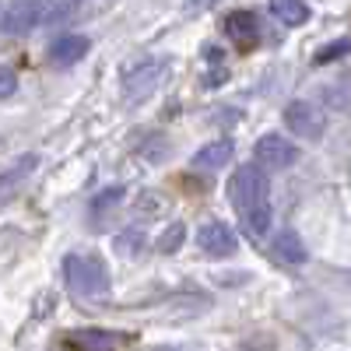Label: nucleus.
I'll return each mask as SVG.
<instances>
[{
  "label": "nucleus",
  "instance_id": "aec40b11",
  "mask_svg": "<svg viewBox=\"0 0 351 351\" xmlns=\"http://www.w3.org/2000/svg\"><path fill=\"white\" fill-rule=\"evenodd\" d=\"M112 200H123V186H112V190L99 193L95 197V215H102L106 208H112Z\"/></svg>",
  "mask_w": 351,
  "mask_h": 351
},
{
  "label": "nucleus",
  "instance_id": "9d476101",
  "mask_svg": "<svg viewBox=\"0 0 351 351\" xmlns=\"http://www.w3.org/2000/svg\"><path fill=\"white\" fill-rule=\"evenodd\" d=\"M274 253L285 260V263H306V243L295 228H281L278 232V239H274Z\"/></svg>",
  "mask_w": 351,
  "mask_h": 351
},
{
  "label": "nucleus",
  "instance_id": "f3484780",
  "mask_svg": "<svg viewBox=\"0 0 351 351\" xmlns=\"http://www.w3.org/2000/svg\"><path fill=\"white\" fill-rule=\"evenodd\" d=\"M183 243H186V225L183 221H172L158 236V253H176V250H183Z\"/></svg>",
  "mask_w": 351,
  "mask_h": 351
},
{
  "label": "nucleus",
  "instance_id": "0eeeda50",
  "mask_svg": "<svg viewBox=\"0 0 351 351\" xmlns=\"http://www.w3.org/2000/svg\"><path fill=\"white\" fill-rule=\"evenodd\" d=\"M197 246L208 253V256H232L239 250V239H236V232H232L228 225H221V221H208V225H200V232H197Z\"/></svg>",
  "mask_w": 351,
  "mask_h": 351
},
{
  "label": "nucleus",
  "instance_id": "4468645a",
  "mask_svg": "<svg viewBox=\"0 0 351 351\" xmlns=\"http://www.w3.org/2000/svg\"><path fill=\"white\" fill-rule=\"evenodd\" d=\"M243 228L253 239H263L271 232V204H253V208L243 211Z\"/></svg>",
  "mask_w": 351,
  "mask_h": 351
},
{
  "label": "nucleus",
  "instance_id": "6e6552de",
  "mask_svg": "<svg viewBox=\"0 0 351 351\" xmlns=\"http://www.w3.org/2000/svg\"><path fill=\"white\" fill-rule=\"evenodd\" d=\"M84 56H88V39L84 36L67 32V36L49 43V64H56V67H74L77 60H84Z\"/></svg>",
  "mask_w": 351,
  "mask_h": 351
},
{
  "label": "nucleus",
  "instance_id": "39448f33",
  "mask_svg": "<svg viewBox=\"0 0 351 351\" xmlns=\"http://www.w3.org/2000/svg\"><path fill=\"white\" fill-rule=\"evenodd\" d=\"M253 165H260V169H288V165H295L299 162V148L291 141H285L281 134H263L260 141H256V148H253Z\"/></svg>",
  "mask_w": 351,
  "mask_h": 351
},
{
  "label": "nucleus",
  "instance_id": "f03ea898",
  "mask_svg": "<svg viewBox=\"0 0 351 351\" xmlns=\"http://www.w3.org/2000/svg\"><path fill=\"white\" fill-rule=\"evenodd\" d=\"M56 11V0H11L0 14V32L8 36H25L32 28L46 25Z\"/></svg>",
  "mask_w": 351,
  "mask_h": 351
},
{
  "label": "nucleus",
  "instance_id": "4be33fe9",
  "mask_svg": "<svg viewBox=\"0 0 351 351\" xmlns=\"http://www.w3.org/2000/svg\"><path fill=\"white\" fill-rule=\"evenodd\" d=\"M162 351H180V348H162Z\"/></svg>",
  "mask_w": 351,
  "mask_h": 351
},
{
  "label": "nucleus",
  "instance_id": "2eb2a0df",
  "mask_svg": "<svg viewBox=\"0 0 351 351\" xmlns=\"http://www.w3.org/2000/svg\"><path fill=\"white\" fill-rule=\"evenodd\" d=\"M112 250H116V256H123V260H137L144 253V232L141 228H123L120 236L112 239Z\"/></svg>",
  "mask_w": 351,
  "mask_h": 351
},
{
  "label": "nucleus",
  "instance_id": "ddd939ff",
  "mask_svg": "<svg viewBox=\"0 0 351 351\" xmlns=\"http://www.w3.org/2000/svg\"><path fill=\"white\" fill-rule=\"evenodd\" d=\"M71 344L77 351H116V334H109V330H77V334H71Z\"/></svg>",
  "mask_w": 351,
  "mask_h": 351
},
{
  "label": "nucleus",
  "instance_id": "7ed1b4c3",
  "mask_svg": "<svg viewBox=\"0 0 351 351\" xmlns=\"http://www.w3.org/2000/svg\"><path fill=\"white\" fill-rule=\"evenodd\" d=\"M225 193H228V200L236 204L239 211L253 208V204H267V197H271L267 172H263L260 165H239L236 172H232Z\"/></svg>",
  "mask_w": 351,
  "mask_h": 351
},
{
  "label": "nucleus",
  "instance_id": "423d86ee",
  "mask_svg": "<svg viewBox=\"0 0 351 351\" xmlns=\"http://www.w3.org/2000/svg\"><path fill=\"white\" fill-rule=\"evenodd\" d=\"M285 127L295 134V137H302V141H316V137H324V112H319L313 102H288V109H285Z\"/></svg>",
  "mask_w": 351,
  "mask_h": 351
},
{
  "label": "nucleus",
  "instance_id": "1a4fd4ad",
  "mask_svg": "<svg viewBox=\"0 0 351 351\" xmlns=\"http://www.w3.org/2000/svg\"><path fill=\"white\" fill-rule=\"evenodd\" d=\"M225 28H228V36L236 39L239 46H253V43H256V36H260L256 14H250V11H232V14H228V21H225Z\"/></svg>",
  "mask_w": 351,
  "mask_h": 351
},
{
  "label": "nucleus",
  "instance_id": "412c9836",
  "mask_svg": "<svg viewBox=\"0 0 351 351\" xmlns=\"http://www.w3.org/2000/svg\"><path fill=\"white\" fill-rule=\"evenodd\" d=\"M208 4H215V0H190L186 11H200V8H208Z\"/></svg>",
  "mask_w": 351,
  "mask_h": 351
},
{
  "label": "nucleus",
  "instance_id": "9b49d317",
  "mask_svg": "<svg viewBox=\"0 0 351 351\" xmlns=\"http://www.w3.org/2000/svg\"><path fill=\"white\" fill-rule=\"evenodd\" d=\"M232 141H211V144H204V148L193 155V165L197 169H221V165H228V158H232Z\"/></svg>",
  "mask_w": 351,
  "mask_h": 351
},
{
  "label": "nucleus",
  "instance_id": "f257e3e1",
  "mask_svg": "<svg viewBox=\"0 0 351 351\" xmlns=\"http://www.w3.org/2000/svg\"><path fill=\"white\" fill-rule=\"evenodd\" d=\"M64 274L74 295H88V299H99L109 291V271L99 256H67L64 263Z\"/></svg>",
  "mask_w": 351,
  "mask_h": 351
},
{
  "label": "nucleus",
  "instance_id": "a211bd4d",
  "mask_svg": "<svg viewBox=\"0 0 351 351\" xmlns=\"http://www.w3.org/2000/svg\"><path fill=\"white\" fill-rule=\"evenodd\" d=\"M351 53V39H337V43H327L324 49L316 53V64H334V60H341V56H348Z\"/></svg>",
  "mask_w": 351,
  "mask_h": 351
},
{
  "label": "nucleus",
  "instance_id": "dca6fc26",
  "mask_svg": "<svg viewBox=\"0 0 351 351\" xmlns=\"http://www.w3.org/2000/svg\"><path fill=\"white\" fill-rule=\"evenodd\" d=\"M36 165H39L36 155H25V158H18L8 172H0V193H8V190H14L18 183H25V176H32Z\"/></svg>",
  "mask_w": 351,
  "mask_h": 351
},
{
  "label": "nucleus",
  "instance_id": "6ab92c4d",
  "mask_svg": "<svg viewBox=\"0 0 351 351\" xmlns=\"http://www.w3.org/2000/svg\"><path fill=\"white\" fill-rule=\"evenodd\" d=\"M14 92H18V74L0 64V99H11Z\"/></svg>",
  "mask_w": 351,
  "mask_h": 351
},
{
  "label": "nucleus",
  "instance_id": "20e7f679",
  "mask_svg": "<svg viewBox=\"0 0 351 351\" xmlns=\"http://www.w3.org/2000/svg\"><path fill=\"white\" fill-rule=\"evenodd\" d=\"M165 71H169V60H165V56H144V60L130 64L127 74H123V95H127V102L148 99L155 88L162 84Z\"/></svg>",
  "mask_w": 351,
  "mask_h": 351
},
{
  "label": "nucleus",
  "instance_id": "f8f14e48",
  "mask_svg": "<svg viewBox=\"0 0 351 351\" xmlns=\"http://www.w3.org/2000/svg\"><path fill=\"white\" fill-rule=\"evenodd\" d=\"M271 11L281 25L288 28H295V25H306L309 21V8H306V0H271Z\"/></svg>",
  "mask_w": 351,
  "mask_h": 351
}]
</instances>
